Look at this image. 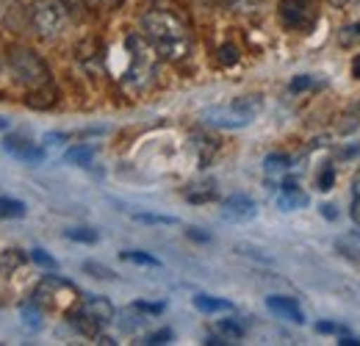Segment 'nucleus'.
Listing matches in <instances>:
<instances>
[{"label":"nucleus","instance_id":"nucleus-21","mask_svg":"<svg viewBox=\"0 0 360 346\" xmlns=\"http://www.w3.org/2000/svg\"><path fill=\"white\" fill-rule=\"evenodd\" d=\"M67 238L70 241H81V244H94L97 233L89 230V227H72V230H67Z\"/></svg>","mask_w":360,"mask_h":346},{"label":"nucleus","instance_id":"nucleus-14","mask_svg":"<svg viewBox=\"0 0 360 346\" xmlns=\"http://www.w3.org/2000/svg\"><path fill=\"white\" fill-rule=\"evenodd\" d=\"M194 307H197V310H202V313H219V310H233V305L227 302V300L205 297V294L194 297Z\"/></svg>","mask_w":360,"mask_h":346},{"label":"nucleus","instance_id":"nucleus-4","mask_svg":"<svg viewBox=\"0 0 360 346\" xmlns=\"http://www.w3.org/2000/svg\"><path fill=\"white\" fill-rule=\"evenodd\" d=\"M28 23L39 39H58L70 25V6L67 0H34L28 8Z\"/></svg>","mask_w":360,"mask_h":346},{"label":"nucleus","instance_id":"nucleus-26","mask_svg":"<svg viewBox=\"0 0 360 346\" xmlns=\"http://www.w3.org/2000/svg\"><path fill=\"white\" fill-rule=\"evenodd\" d=\"M360 42V23H355V25H347L344 31H341V44L344 47H349V44Z\"/></svg>","mask_w":360,"mask_h":346},{"label":"nucleus","instance_id":"nucleus-25","mask_svg":"<svg viewBox=\"0 0 360 346\" xmlns=\"http://www.w3.org/2000/svg\"><path fill=\"white\" fill-rule=\"evenodd\" d=\"M217 330H219V333H225L227 338H241V335H244V327H241V324H236V321H227V319H222V321L217 324Z\"/></svg>","mask_w":360,"mask_h":346},{"label":"nucleus","instance_id":"nucleus-10","mask_svg":"<svg viewBox=\"0 0 360 346\" xmlns=\"http://www.w3.org/2000/svg\"><path fill=\"white\" fill-rule=\"evenodd\" d=\"M305 205H308V194L297 183H283V188L277 194V208L280 211H300Z\"/></svg>","mask_w":360,"mask_h":346},{"label":"nucleus","instance_id":"nucleus-39","mask_svg":"<svg viewBox=\"0 0 360 346\" xmlns=\"http://www.w3.org/2000/svg\"><path fill=\"white\" fill-rule=\"evenodd\" d=\"M205 344H211V346H214V344H227V341H222V338H214V335H211V338H208Z\"/></svg>","mask_w":360,"mask_h":346},{"label":"nucleus","instance_id":"nucleus-20","mask_svg":"<svg viewBox=\"0 0 360 346\" xmlns=\"http://www.w3.org/2000/svg\"><path fill=\"white\" fill-rule=\"evenodd\" d=\"M288 167H291V155H283V153L266 155V172H285Z\"/></svg>","mask_w":360,"mask_h":346},{"label":"nucleus","instance_id":"nucleus-16","mask_svg":"<svg viewBox=\"0 0 360 346\" xmlns=\"http://www.w3.org/2000/svg\"><path fill=\"white\" fill-rule=\"evenodd\" d=\"M22 263H25V255H22L20 250H6V252L0 255V271H3V274H6V271L11 274V271H14L17 266H22Z\"/></svg>","mask_w":360,"mask_h":346},{"label":"nucleus","instance_id":"nucleus-9","mask_svg":"<svg viewBox=\"0 0 360 346\" xmlns=\"http://www.w3.org/2000/svg\"><path fill=\"white\" fill-rule=\"evenodd\" d=\"M266 307H269L271 313H277L280 319H285V321L305 324V313H302V307L294 302V300H288V297H269V300H266Z\"/></svg>","mask_w":360,"mask_h":346},{"label":"nucleus","instance_id":"nucleus-5","mask_svg":"<svg viewBox=\"0 0 360 346\" xmlns=\"http://www.w3.org/2000/svg\"><path fill=\"white\" fill-rule=\"evenodd\" d=\"M8 67L14 72V81L31 91H42L50 86V70L31 47H14L8 56Z\"/></svg>","mask_w":360,"mask_h":346},{"label":"nucleus","instance_id":"nucleus-35","mask_svg":"<svg viewBox=\"0 0 360 346\" xmlns=\"http://www.w3.org/2000/svg\"><path fill=\"white\" fill-rule=\"evenodd\" d=\"M321 217H324V219H335L338 214L333 211V205H321Z\"/></svg>","mask_w":360,"mask_h":346},{"label":"nucleus","instance_id":"nucleus-38","mask_svg":"<svg viewBox=\"0 0 360 346\" xmlns=\"http://www.w3.org/2000/svg\"><path fill=\"white\" fill-rule=\"evenodd\" d=\"M333 3H338V6H352V3H360V0H333Z\"/></svg>","mask_w":360,"mask_h":346},{"label":"nucleus","instance_id":"nucleus-13","mask_svg":"<svg viewBox=\"0 0 360 346\" xmlns=\"http://www.w3.org/2000/svg\"><path fill=\"white\" fill-rule=\"evenodd\" d=\"M25 217V203L14 197H0V219H22Z\"/></svg>","mask_w":360,"mask_h":346},{"label":"nucleus","instance_id":"nucleus-32","mask_svg":"<svg viewBox=\"0 0 360 346\" xmlns=\"http://www.w3.org/2000/svg\"><path fill=\"white\" fill-rule=\"evenodd\" d=\"M311 86V78H294L291 81V91H302V89Z\"/></svg>","mask_w":360,"mask_h":346},{"label":"nucleus","instance_id":"nucleus-3","mask_svg":"<svg viewBox=\"0 0 360 346\" xmlns=\"http://www.w3.org/2000/svg\"><path fill=\"white\" fill-rule=\"evenodd\" d=\"M264 108V100L261 94H244V97H236L233 103H222V105H211L202 111V120L214 128H225V130H238L252 125V120L261 114Z\"/></svg>","mask_w":360,"mask_h":346},{"label":"nucleus","instance_id":"nucleus-37","mask_svg":"<svg viewBox=\"0 0 360 346\" xmlns=\"http://www.w3.org/2000/svg\"><path fill=\"white\" fill-rule=\"evenodd\" d=\"M338 344H344V346H349V344H352V346H358L360 341H358V338H344V341H338Z\"/></svg>","mask_w":360,"mask_h":346},{"label":"nucleus","instance_id":"nucleus-19","mask_svg":"<svg viewBox=\"0 0 360 346\" xmlns=\"http://www.w3.org/2000/svg\"><path fill=\"white\" fill-rule=\"evenodd\" d=\"M122 260H128V263H139V266H153V269H158V266H161V260L158 258H153V255H147V252H136V250L122 252Z\"/></svg>","mask_w":360,"mask_h":346},{"label":"nucleus","instance_id":"nucleus-17","mask_svg":"<svg viewBox=\"0 0 360 346\" xmlns=\"http://www.w3.org/2000/svg\"><path fill=\"white\" fill-rule=\"evenodd\" d=\"M349 217L360 227V169L352 177V197H349Z\"/></svg>","mask_w":360,"mask_h":346},{"label":"nucleus","instance_id":"nucleus-15","mask_svg":"<svg viewBox=\"0 0 360 346\" xmlns=\"http://www.w3.org/2000/svg\"><path fill=\"white\" fill-rule=\"evenodd\" d=\"M91 161H94V147H89V144H78V147H72V150L67 153V164L89 167Z\"/></svg>","mask_w":360,"mask_h":346},{"label":"nucleus","instance_id":"nucleus-6","mask_svg":"<svg viewBox=\"0 0 360 346\" xmlns=\"http://www.w3.org/2000/svg\"><path fill=\"white\" fill-rule=\"evenodd\" d=\"M319 20L316 0H280V23L288 31H302L308 34Z\"/></svg>","mask_w":360,"mask_h":346},{"label":"nucleus","instance_id":"nucleus-28","mask_svg":"<svg viewBox=\"0 0 360 346\" xmlns=\"http://www.w3.org/2000/svg\"><path fill=\"white\" fill-rule=\"evenodd\" d=\"M84 269L91 271L94 277H100V280H114V271L105 269V266H100V263H84Z\"/></svg>","mask_w":360,"mask_h":346},{"label":"nucleus","instance_id":"nucleus-24","mask_svg":"<svg viewBox=\"0 0 360 346\" xmlns=\"http://www.w3.org/2000/svg\"><path fill=\"white\" fill-rule=\"evenodd\" d=\"M134 219L141 224H175L178 222L175 217H161V214H134Z\"/></svg>","mask_w":360,"mask_h":346},{"label":"nucleus","instance_id":"nucleus-1","mask_svg":"<svg viewBox=\"0 0 360 346\" xmlns=\"http://www.w3.org/2000/svg\"><path fill=\"white\" fill-rule=\"evenodd\" d=\"M141 34H144L147 42L153 44L158 58H164V61H183L191 53L188 28L169 11H161V8L147 11L141 17Z\"/></svg>","mask_w":360,"mask_h":346},{"label":"nucleus","instance_id":"nucleus-33","mask_svg":"<svg viewBox=\"0 0 360 346\" xmlns=\"http://www.w3.org/2000/svg\"><path fill=\"white\" fill-rule=\"evenodd\" d=\"M84 3H89V6H100V8H114L120 0H84Z\"/></svg>","mask_w":360,"mask_h":346},{"label":"nucleus","instance_id":"nucleus-36","mask_svg":"<svg viewBox=\"0 0 360 346\" xmlns=\"http://www.w3.org/2000/svg\"><path fill=\"white\" fill-rule=\"evenodd\" d=\"M352 75H355V78L360 81V53L355 56V58H352Z\"/></svg>","mask_w":360,"mask_h":346},{"label":"nucleus","instance_id":"nucleus-29","mask_svg":"<svg viewBox=\"0 0 360 346\" xmlns=\"http://www.w3.org/2000/svg\"><path fill=\"white\" fill-rule=\"evenodd\" d=\"M134 310H139V313H153V316H158V313H164V305H158V302H134Z\"/></svg>","mask_w":360,"mask_h":346},{"label":"nucleus","instance_id":"nucleus-8","mask_svg":"<svg viewBox=\"0 0 360 346\" xmlns=\"http://www.w3.org/2000/svg\"><path fill=\"white\" fill-rule=\"evenodd\" d=\"M255 214H258V208L247 194H233L222 203V219L227 222H250V219H255Z\"/></svg>","mask_w":360,"mask_h":346},{"label":"nucleus","instance_id":"nucleus-31","mask_svg":"<svg viewBox=\"0 0 360 346\" xmlns=\"http://www.w3.org/2000/svg\"><path fill=\"white\" fill-rule=\"evenodd\" d=\"M31 260H37V263L45 266V269H56V260L50 258V255H45L42 250H34V252H31Z\"/></svg>","mask_w":360,"mask_h":346},{"label":"nucleus","instance_id":"nucleus-34","mask_svg":"<svg viewBox=\"0 0 360 346\" xmlns=\"http://www.w3.org/2000/svg\"><path fill=\"white\" fill-rule=\"evenodd\" d=\"M316 330H319V333H335L338 327H335V324H330V321H319V324H316Z\"/></svg>","mask_w":360,"mask_h":346},{"label":"nucleus","instance_id":"nucleus-2","mask_svg":"<svg viewBox=\"0 0 360 346\" xmlns=\"http://www.w3.org/2000/svg\"><path fill=\"white\" fill-rule=\"evenodd\" d=\"M125 70H122V84L131 91H144L153 86L155 72H158V53L141 34H128L125 37Z\"/></svg>","mask_w":360,"mask_h":346},{"label":"nucleus","instance_id":"nucleus-7","mask_svg":"<svg viewBox=\"0 0 360 346\" xmlns=\"http://www.w3.org/2000/svg\"><path fill=\"white\" fill-rule=\"evenodd\" d=\"M3 150H6L8 155L20 158V161H28V164H39V161L45 158V150L37 147V144H34L31 139H25V136H6V139H3Z\"/></svg>","mask_w":360,"mask_h":346},{"label":"nucleus","instance_id":"nucleus-12","mask_svg":"<svg viewBox=\"0 0 360 346\" xmlns=\"http://www.w3.org/2000/svg\"><path fill=\"white\" fill-rule=\"evenodd\" d=\"M67 316H70V324H72L81 335H86V338H97V335H100V330H103V327H100L91 316H86L81 307H78V310H70Z\"/></svg>","mask_w":360,"mask_h":346},{"label":"nucleus","instance_id":"nucleus-18","mask_svg":"<svg viewBox=\"0 0 360 346\" xmlns=\"http://www.w3.org/2000/svg\"><path fill=\"white\" fill-rule=\"evenodd\" d=\"M225 6L230 11H238V14H255L264 6V0H225Z\"/></svg>","mask_w":360,"mask_h":346},{"label":"nucleus","instance_id":"nucleus-22","mask_svg":"<svg viewBox=\"0 0 360 346\" xmlns=\"http://www.w3.org/2000/svg\"><path fill=\"white\" fill-rule=\"evenodd\" d=\"M197 147H200V164L208 167V161H211V155H214V150H217V141L200 136V139H197Z\"/></svg>","mask_w":360,"mask_h":346},{"label":"nucleus","instance_id":"nucleus-27","mask_svg":"<svg viewBox=\"0 0 360 346\" xmlns=\"http://www.w3.org/2000/svg\"><path fill=\"white\" fill-rule=\"evenodd\" d=\"M333 183H335V172L327 167V169H321V174H319V180H316V188H321V191H330V188H333Z\"/></svg>","mask_w":360,"mask_h":346},{"label":"nucleus","instance_id":"nucleus-23","mask_svg":"<svg viewBox=\"0 0 360 346\" xmlns=\"http://www.w3.org/2000/svg\"><path fill=\"white\" fill-rule=\"evenodd\" d=\"M238 61V47L236 44H222L219 47V64L222 67H233Z\"/></svg>","mask_w":360,"mask_h":346},{"label":"nucleus","instance_id":"nucleus-11","mask_svg":"<svg viewBox=\"0 0 360 346\" xmlns=\"http://www.w3.org/2000/svg\"><path fill=\"white\" fill-rule=\"evenodd\" d=\"M81 310H84L86 316H91L100 327H105V324L114 319V305L108 302L105 297H86L84 305H81Z\"/></svg>","mask_w":360,"mask_h":346},{"label":"nucleus","instance_id":"nucleus-30","mask_svg":"<svg viewBox=\"0 0 360 346\" xmlns=\"http://www.w3.org/2000/svg\"><path fill=\"white\" fill-rule=\"evenodd\" d=\"M169 338H172V330H158V333H153V335H147V341H144V344L158 346V344H167Z\"/></svg>","mask_w":360,"mask_h":346}]
</instances>
